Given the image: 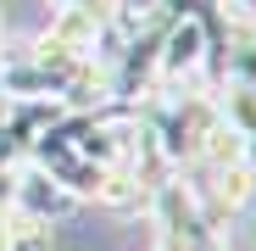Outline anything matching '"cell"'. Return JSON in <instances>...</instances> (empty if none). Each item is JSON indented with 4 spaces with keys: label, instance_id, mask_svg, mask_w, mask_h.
Returning a JSON list of instances; mask_svg holds the SVG:
<instances>
[{
    "label": "cell",
    "instance_id": "obj_1",
    "mask_svg": "<svg viewBox=\"0 0 256 251\" xmlns=\"http://www.w3.org/2000/svg\"><path fill=\"white\" fill-rule=\"evenodd\" d=\"M12 206H22V212H34V218H45V223H56L62 212H72V195L45 173L39 162H17V179H12Z\"/></svg>",
    "mask_w": 256,
    "mask_h": 251
},
{
    "label": "cell",
    "instance_id": "obj_2",
    "mask_svg": "<svg viewBox=\"0 0 256 251\" xmlns=\"http://www.w3.org/2000/svg\"><path fill=\"white\" fill-rule=\"evenodd\" d=\"M6 218H12V245L6 251H50V223L45 218L22 212V206H12V201H6Z\"/></svg>",
    "mask_w": 256,
    "mask_h": 251
},
{
    "label": "cell",
    "instance_id": "obj_3",
    "mask_svg": "<svg viewBox=\"0 0 256 251\" xmlns=\"http://www.w3.org/2000/svg\"><path fill=\"white\" fill-rule=\"evenodd\" d=\"M12 245V218H6V201H0V251Z\"/></svg>",
    "mask_w": 256,
    "mask_h": 251
},
{
    "label": "cell",
    "instance_id": "obj_4",
    "mask_svg": "<svg viewBox=\"0 0 256 251\" xmlns=\"http://www.w3.org/2000/svg\"><path fill=\"white\" fill-rule=\"evenodd\" d=\"M245 167H250V173H256V134L245 140Z\"/></svg>",
    "mask_w": 256,
    "mask_h": 251
},
{
    "label": "cell",
    "instance_id": "obj_5",
    "mask_svg": "<svg viewBox=\"0 0 256 251\" xmlns=\"http://www.w3.org/2000/svg\"><path fill=\"white\" fill-rule=\"evenodd\" d=\"M156 251H162V245H156Z\"/></svg>",
    "mask_w": 256,
    "mask_h": 251
}]
</instances>
